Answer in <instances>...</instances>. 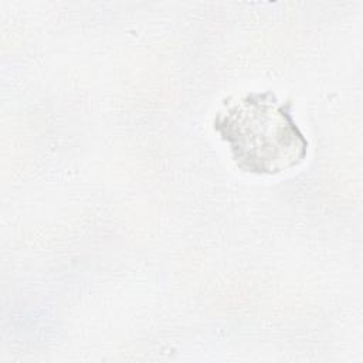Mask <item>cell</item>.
Returning a JSON list of instances; mask_svg holds the SVG:
<instances>
[{
  "mask_svg": "<svg viewBox=\"0 0 363 363\" xmlns=\"http://www.w3.org/2000/svg\"><path fill=\"white\" fill-rule=\"evenodd\" d=\"M214 128L244 172L277 174L306 157L308 142L291 115V104L269 92H251L217 113Z\"/></svg>",
  "mask_w": 363,
  "mask_h": 363,
  "instance_id": "6da1fadb",
  "label": "cell"
}]
</instances>
